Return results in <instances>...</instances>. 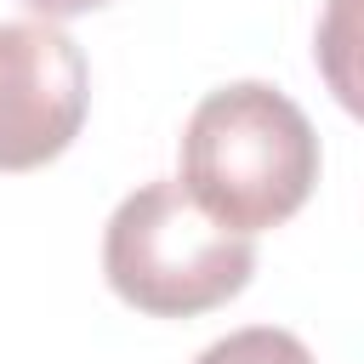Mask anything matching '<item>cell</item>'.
I'll use <instances>...</instances> for the list:
<instances>
[{
  "label": "cell",
  "instance_id": "cell-1",
  "mask_svg": "<svg viewBox=\"0 0 364 364\" xmlns=\"http://www.w3.org/2000/svg\"><path fill=\"white\" fill-rule=\"evenodd\" d=\"M318 182V136L307 114L262 85L233 80L210 91L182 131V193L233 233L290 222Z\"/></svg>",
  "mask_w": 364,
  "mask_h": 364
},
{
  "label": "cell",
  "instance_id": "cell-2",
  "mask_svg": "<svg viewBox=\"0 0 364 364\" xmlns=\"http://www.w3.org/2000/svg\"><path fill=\"white\" fill-rule=\"evenodd\" d=\"M256 273L250 233L210 222L182 182H142L102 228L108 290L148 318H193L233 301Z\"/></svg>",
  "mask_w": 364,
  "mask_h": 364
},
{
  "label": "cell",
  "instance_id": "cell-3",
  "mask_svg": "<svg viewBox=\"0 0 364 364\" xmlns=\"http://www.w3.org/2000/svg\"><path fill=\"white\" fill-rule=\"evenodd\" d=\"M91 74L51 23H0V171L51 165L85 125Z\"/></svg>",
  "mask_w": 364,
  "mask_h": 364
},
{
  "label": "cell",
  "instance_id": "cell-4",
  "mask_svg": "<svg viewBox=\"0 0 364 364\" xmlns=\"http://www.w3.org/2000/svg\"><path fill=\"white\" fill-rule=\"evenodd\" d=\"M193 364H313V353H307V341L290 336V330L250 324V330H233V336L210 341Z\"/></svg>",
  "mask_w": 364,
  "mask_h": 364
},
{
  "label": "cell",
  "instance_id": "cell-5",
  "mask_svg": "<svg viewBox=\"0 0 364 364\" xmlns=\"http://www.w3.org/2000/svg\"><path fill=\"white\" fill-rule=\"evenodd\" d=\"M28 11H40L46 23L51 17H80V11H97V6H108V0H23Z\"/></svg>",
  "mask_w": 364,
  "mask_h": 364
}]
</instances>
